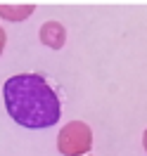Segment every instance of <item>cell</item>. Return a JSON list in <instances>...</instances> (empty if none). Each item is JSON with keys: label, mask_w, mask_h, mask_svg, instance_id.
I'll return each instance as SVG.
<instances>
[{"label": "cell", "mask_w": 147, "mask_h": 156, "mask_svg": "<svg viewBox=\"0 0 147 156\" xmlns=\"http://www.w3.org/2000/svg\"><path fill=\"white\" fill-rule=\"evenodd\" d=\"M2 97L10 118L31 130L55 126L62 114L57 92L38 73H17L7 78L2 88Z\"/></svg>", "instance_id": "6da1fadb"}]
</instances>
